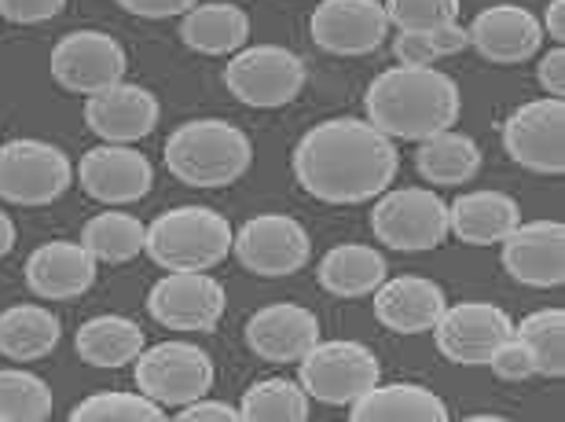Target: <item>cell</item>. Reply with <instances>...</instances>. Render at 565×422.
I'll list each match as a JSON object with an SVG mask.
<instances>
[{
  "label": "cell",
  "mask_w": 565,
  "mask_h": 422,
  "mask_svg": "<svg viewBox=\"0 0 565 422\" xmlns=\"http://www.w3.org/2000/svg\"><path fill=\"white\" fill-rule=\"evenodd\" d=\"M401 155L390 136L364 118H331L312 125L290 155L298 184L327 207H356L393 184Z\"/></svg>",
  "instance_id": "obj_1"
},
{
  "label": "cell",
  "mask_w": 565,
  "mask_h": 422,
  "mask_svg": "<svg viewBox=\"0 0 565 422\" xmlns=\"http://www.w3.org/2000/svg\"><path fill=\"white\" fill-rule=\"evenodd\" d=\"M367 122L390 140H426L445 133L459 122V85L437 66H408L397 63L371 82Z\"/></svg>",
  "instance_id": "obj_2"
},
{
  "label": "cell",
  "mask_w": 565,
  "mask_h": 422,
  "mask_svg": "<svg viewBox=\"0 0 565 422\" xmlns=\"http://www.w3.org/2000/svg\"><path fill=\"white\" fill-rule=\"evenodd\" d=\"M166 166L188 188H228L254 162V147L239 125L221 118H191L166 140Z\"/></svg>",
  "instance_id": "obj_3"
},
{
  "label": "cell",
  "mask_w": 565,
  "mask_h": 422,
  "mask_svg": "<svg viewBox=\"0 0 565 422\" xmlns=\"http://www.w3.org/2000/svg\"><path fill=\"white\" fill-rule=\"evenodd\" d=\"M232 235L217 210L177 207L147 224L143 254L166 272H210L232 254Z\"/></svg>",
  "instance_id": "obj_4"
},
{
  "label": "cell",
  "mask_w": 565,
  "mask_h": 422,
  "mask_svg": "<svg viewBox=\"0 0 565 422\" xmlns=\"http://www.w3.org/2000/svg\"><path fill=\"white\" fill-rule=\"evenodd\" d=\"M298 382L312 401L323 404H353L360 393L382 379L379 357L360 341H316L298 360Z\"/></svg>",
  "instance_id": "obj_5"
},
{
  "label": "cell",
  "mask_w": 565,
  "mask_h": 422,
  "mask_svg": "<svg viewBox=\"0 0 565 422\" xmlns=\"http://www.w3.org/2000/svg\"><path fill=\"white\" fill-rule=\"evenodd\" d=\"M224 85L246 107H287L305 88V63L282 44H254L232 52L224 66Z\"/></svg>",
  "instance_id": "obj_6"
},
{
  "label": "cell",
  "mask_w": 565,
  "mask_h": 422,
  "mask_svg": "<svg viewBox=\"0 0 565 422\" xmlns=\"http://www.w3.org/2000/svg\"><path fill=\"white\" fill-rule=\"evenodd\" d=\"M371 228L379 243L401 254L437 250L448 235V202H440L429 188H397L382 191L371 207Z\"/></svg>",
  "instance_id": "obj_7"
},
{
  "label": "cell",
  "mask_w": 565,
  "mask_h": 422,
  "mask_svg": "<svg viewBox=\"0 0 565 422\" xmlns=\"http://www.w3.org/2000/svg\"><path fill=\"white\" fill-rule=\"evenodd\" d=\"M71 180L74 166L55 144H0V202H8V207H49L71 188Z\"/></svg>",
  "instance_id": "obj_8"
},
{
  "label": "cell",
  "mask_w": 565,
  "mask_h": 422,
  "mask_svg": "<svg viewBox=\"0 0 565 422\" xmlns=\"http://www.w3.org/2000/svg\"><path fill=\"white\" fill-rule=\"evenodd\" d=\"M137 363V390L151 397L162 408H184L210 393L213 360L191 341H158L151 349H140Z\"/></svg>",
  "instance_id": "obj_9"
},
{
  "label": "cell",
  "mask_w": 565,
  "mask_h": 422,
  "mask_svg": "<svg viewBox=\"0 0 565 422\" xmlns=\"http://www.w3.org/2000/svg\"><path fill=\"white\" fill-rule=\"evenodd\" d=\"M232 254L254 276L279 279L309 265L312 239L287 213H257L232 235Z\"/></svg>",
  "instance_id": "obj_10"
},
{
  "label": "cell",
  "mask_w": 565,
  "mask_h": 422,
  "mask_svg": "<svg viewBox=\"0 0 565 422\" xmlns=\"http://www.w3.org/2000/svg\"><path fill=\"white\" fill-rule=\"evenodd\" d=\"M126 49L104 30H74L52 49V77L77 96H96L126 82Z\"/></svg>",
  "instance_id": "obj_11"
},
{
  "label": "cell",
  "mask_w": 565,
  "mask_h": 422,
  "mask_svg": "<svg viewBox=\"0 0 565 422\" xmlns=\"http://www.w3.org/2000/svg\"><path fill=\"white\" fill-rule=\"evenodd\" d=\"M503 147L522 169L544 177L565 173V104L558 96L522 104L503 122Z\"/></svg>",
  "instance_id": "obj_12"
},
{
  "label": "cell",
  "mask_w": 565,
  "mask_h": 422,
  "mask_svg": "<svg viewBox=\"0 0 565 422\" xmlns=\"http://www.w3.org/2000/svg\"><path fill=\"white\" fill-rule=\"evenodd\" d=\"M514 335V324L500 305L492 302H459L445 305V313L434 324L437 352L451 363H467V368H484L492 352Z\"/></svg>",
  "instance_id": "obj_13"
},
{
  "label": "cell",
  "mask_w": 565,
  "mask_h": 422,
  "mask_svg": "<svg viewBox=\"0 0 565 422\" xmlns=\"http://www.w3.org/2000/svg\"><path fill=\"white\" fill-rule=\"evenodd\" d=\"M224 305V287L210 272H166L147 294V313L169 330H213Z\"/></svg>",
  "instance_id": "obj_14"
},
{
  "label": "cell",
  "mask_w": 565,
  "mask_h": 422,
  "mask_svg": "<svg viewBox=\"0 0 565 422\" xmlns=\"http://www.w3.org/2000/svg\"><path fill=\"white\" fill-rule=\"evenodd\" d=\"M77 184L104 207H132L154 184L151 158L129 144H99L77 162Z\"/></svg>",
  "instance_id": "obj_15"
},
{
  "label": "cell",
  "mask_w": 565,
  "mask_h": 422,
  "mask_svg": "<svg viewBox=\"0 0 565 422\" xmlns=\"http://www.w3.org/2000/svg\"><path fill=\"white\" fill-rule=\"evenodd\" d=\"M312 44L327 55H371L390 33L382 0H320L309 19Z\"/></svg>",
  "instance_id": "obj_16"
},
{
  "label": "cell",
  "mask_w": 565,
  "mask_h": 422,
  "mask_svg": "<svg viewBox=\"0 0 565 422\" xmlns=\"http://www.w3.org/2000/svg\"><path fill=\"white\" fill-rule=\"evenodd\" d=\"M503 268L522 287H562L565 283V224L529 221L503 239Z\"/></svg>",
  "instance_id": "obj_17"
},
{
  "label": "cell",
  "mask_w": 565,
  "mask_h": 422,
  "mask_svg": "<svg viewBox=\"0 0 565 422\" xmlns=\"http://www.w3.org/2000/svg\"><path fill=\"white\" fill-rule=\"evenodd\" d=\"M467 38L473 52L489 63H525L533 60L544 44V27L529 8L522 4H492L478 11V19L470 22Z\"/></svg>",
  "instance_id": "obj_18"
},
{
  "label": "cell",
  "mask_w": 565,
  "mask_h": 422,
  "mask_svg": "<svg viewBox=\"0 0 565 422\" xmlns=\"http://www.w3.org/2000/svg\"><path fill=\"white\" fill-rule=\"evenodd\" d=\"M158 114H162V107H158L154 93H147L143 85L118 82L104 93L88 96L85 125L104 144H140L143 136L154 133Z\"/></svg>",
  "instance_id": "obj_19"
},
{
  "label": "cell",
  "mask_w": 565,
  "mask_h": 422,
  "mask_svg": "<svg viewBox=\"0 0 565 422\" xmlns=\"http://www.w3.org/2000/svg\"><path fill=\"white\" fill-rule=\"evenodd\" d=\"M320 341V319L294 302L265 305L246 324V346L268 363H298Z\"/></svg>",
  "instance_id": "obj_20"
},
{
  "label": "cell",
  "mask_w": 565,
  "mask_h": 422,
  "mask_svg": "<svg viewBox=\"0 0 565 422\" xmlns=\"http://www.w3.org/2000/svg\"><path fill=\"white\" fill-rule=\"evenodd\" d=\"M96 283V257L82 243H44L26 261V287L44 302H74Z\"/></svg>",
  "instance_id": "obj_21"
},
{
  "label": "cell",
  "mask_w": 565,
  "mask_h": 422,
  "mask_svg": "<svg viewBox=\"0 0 565 422\" xmlns=\"http://www.w3.org/2000/svg\"><path fill=\"white\" fill-rule=\"evenodd\" d=\"M375 298L379 324L393 335H426L445 313V291L426 276H397L382 279V287L371 294Z\"/></svg>",
  "instance_id": "obj_22"
},
{
  "label": "cell",
  "mask_w": 565,
  "mask_h": 422,
  "mask_svg": "<svg viewBox=\"0 0 565 422\" xmlns=\"http://www.w3.org/2000/svg\"><path fill=\"white\" fill-rule=\"evenodd\" d=\"M522 224V207L503 191H470L448 207V232L470 246H495Z\"/></svg>",
  "instance_id": "obj_23"
},
{
  "label": "cell",
  "mask_w": 565,
  "mask_h": 422,
  "mask_svg": "<svg viewBox=\"0 0 565 422\" xmlns=\"http://www.w3.org/2000/svg\"><path fill=\"white\" fill-rule=\"evenodd\" d=\"M349 419L353 422H445L448 408L445 401L415 382H390L382 386V379L371 386L367 393H360Z\"/></svg>",
  "instance_id": "obj_24"
},
{
  "label": "cell",
  "mask_w": 565,
  "mask_h": 422,
  "mask_svg": "<svg viewBox=\"0 0 565 422\" xmlns=\"http://www.w3.org/2000/svg\"><path fill=\"white\" fill-rule=\"evenodd\" d=\"M386 272L390 265L382 257V250L364 243H342L323 254L320 268H316V279L334 298H367V294H375L382 287Z\"/></svg>",
  "instance_id": "obj_25"
},
{
  "label": "cell",
  "mask_w": 565,
  "mask_h": 422,
  "mask_svg": "<svg viewBox=\"0 0 565 422\" xmlns=\"http://www.w3.org/2000/svg\"><path fill=\"white\" fill-rule=\"evenodd\" d=\"M246 38H250V15L239 4H221V0L195 4L180 22V41L202 55H232L243 49Z\"/></svg>",
  "instance_id": "obj_26"
},
{
  "label": "cell",
  "mask_w": 565,
  "mask_h": 422,
  "mask_svg": "<svg viewBox=\"0 0 565 422\" xmlns=\"http://www.w3.org/2000/svg\"><path fill=\"white\" fill-rule=\"evenodd\" d=\"M77 357H82L88 368H126L140 357L143 349V330L140 324H132L129 316H93L88 324L77 327Z\"/></svg>",
  "instance_id": "obj_27"
},
{
  "label": "cell",
  "mask_w": 565,
  "mask_h": 422,
  "mask_svg": "<svg viewBox=\"0 0 565 422\" xmlns=\"http://www.w3.org/2000/svg\"><path fill=\"white\" fill-rule=\"evenodd\" d=\"M415 169H419V177L434 188L467 184V180L481 169V147L456 129L434 133V136H426V140H419Z\"/></svg>",
  "instance_id": "obj_28"
},
{
  "label": "cell",
  "mask_w": 565,
  "mask_h": 422,
  "mask_svg": "<svg viewBox=\"0 0 565 422\" xmlns=\"http://www.w3.org/2000/svg\"><path fill=\"white\" fill-rule=\"evenodd\" d=\"M63 327L41 305H11L0 313V352L15 363L41 360L60 346Z\"/></svg>",
  "instance_id": "obj_29"
},
{
  "label": "cell",
  "mask_w": 565,
  "mask_h": 422,
  "mask_svg": "<svg viewBox=\"0 0 565 422\" xmlns=\"http://www.w3.org/2000/svg\"><path fill=\"white\" fill-rule=\"evenodd\" d=\"M143 239H147V228L140 217L121 213V210H104V213L88 217L77 243L96 261H104V265H129L132 257L143 254Z\"/></svg>",
  "instance_id": "obj_30"
},
{
  "label": "cell",
  "mask_w": 565,
  "mask_h": 422,
  "mask_svg": "<svg viewBox=\"0 0 565 422\" xmlns=\"http://www.w3.org/2000/svg\"><path fill=\"white\" fill-rule=\"evenodd\" d=\"M514 338L529 349L536 374L562 379L565 374V313L562 309L529 313L522 324H514Z\"/></svg>",
  "instance_id": "obj_31"
},
{
  "label": "cell",
  "mask_w": 565,
  "mask_h": 422,
  "mask_svg": "<svg viewBox=\"0 0 565 422\" xmlns=\"http://www.w3.org/2000/svg\"><path fill=\"white\" fill-rule=\"evenodd\" d=\"M239 419L243 422H305L309 419V393L301 390V382L265 379L243 393Z\"/></svg>",
  "instance_id": "obj_32"
},
{
  "label": "cell",
  "mask_w": 565,
  "mask_h": 422,
  "mask_svg": "<svg viewBox=\"0 0 565 422\" xmlns=\"http://www.w3.org/2000/svg\"><path fill=\"white\" fill-rule=\"evenodd\" d=\"M52 419L49 382L30 371H0V422H44Z\"/></svg>",
  "instance_id": "obj_33"
},
{
  "label": "cell",
  "mask_w": 565,
  "mask_h": 422,
  "mask_svg": "<svg viewBox=\"0 0 565 422\" xmlns=\"http://www.w3.org/2000/svg\"><path fill=\"white\" fill-rule=\"evenodd\" d=\"M74 422H162V404H154L143 393H93L71 412Z\"/></svg>",
  "instance_id": "obj_34"
},
{
  "label": "cell",
  "mask_w": 565,
  "mask_h": 422,
  "mask_svg": "<svg viewBox=\"0 0 565 422\" xmlns=\"http://www.w3.org/2000/svg\"><path fill=\"white\" fill-rule=\"evenodd\" d=\"M386 19L401 33H429L459 22V0H386Z\"/></svg>",
  "instance_id": "obj_35"
},
{
  "label": "cell",
  "mask_w": 565,
  "mask_h": 422,
  "mask_svg": "<svg viewBox=\"0 0 565 422\" xmlns=\"http://www.w3.org/2000/svg\"><path fill=\"white\" fill-rule=\"evenodd\" d=\"M484 368H492L495 379H503V382H525L529 374H536L533 357H529V349H525L514 335L507 338L503 346L492 352V360L484 363Z\"/></svg>",
  "instance_id": "obj_36"
},
{
  "label": "cell",
  "mask_w": 565,
  "mask_h": 422,
  "mask_svg": "<svg viewBox=\"0 0 565 422\" xmlns=\"http://www.w3.org/2000/svg\"><path fill=\"white\" fill-rule=\"evenodd\" d=\"M63 4H66V0H0V19L33 27V22L55 19L63 11Z\"/></svg>",
  "instance_id": "obj_37"
},
{
  "label": "cell",
  "mask_w": 565,
  "mask_h": 422,
  "mask_svg": "<svg viewBox=\"0 0 565 422\" xmlns=\"http://www.w3.org/2000/svg\"><path fill=\"white\" fill-rule=\"evenodd\" d=\"M393 52H397V60L408 66H434L440 60V52L429 33H401V38L393 41Z\"/></svg>",
  "instance_id": "obj_38"
},
{
  "label": "cell",
  "mask_w": 565,
  "mask_h": 422,
  "mask_svg": "<svg viewBox=\"0 0 565 422\" xmlns=\"http://www.w3.org/2000/svg\"><path fill=\"white\" fill-rule=\"evenodd\" d=\"M202 0H118V8H126L129 15H140V19H173V15H184Z\"/></svg>",
  "instance_id": "obj_39"
},
{
  "label": "cell",
  "mask_w": 565,
  "mask_h": 422,
  "mask_svg": "<svg viewBox=\"0 0 565 422\" xmlns=\"http://www.w3.org/2000/svg\"><path fill=\"white\" fill-rule=\"evenodd\" d=\"M177 419L180 422H239V408H232V404H224V401H206V397H199V401L177 408Z\"/></svg>",
  "instance_id": "obj_40"
},
{
  "label": "cell",
  "mask_w": 565,
  "mask_h": 422,
  "mask_svg": "<svg viewBox=\"0 0 565 422\" xmlns=\"http://www.w3.org/2000/svg\"><path fill=\"white\" fill-rule=\"evenodd\" d=\"M536 77H540V85H544V93L547 96H565V49L558 44V49H551L544 60H540V71H536Z\"/></svg>",
  "instance_id": "obj_41"
},
{
  "label": "cell",
  "mask_w": 565,
  "mask_h": 422,
  "mask_svg": "<svg viewBox=\"0 0 565 422\" xmlns=\"http://www.w3.org/2000/svg\"><path fill=\"white\" fill-rule=\"evenodd\" d=\"M429 38H434L437 52H440V60H445V55L462 52V49L470 44L467 27H459V22H448V27H440V30H429Z\"/></svg>",
  "instance_id": "obj_42"
},
{
  "label": "cell",
  "mask_w": 565,
  "mask_h": 422,
  "mask_svg": "<svg viewBox=\"0 0 565 422\" xmlns=\"http://www.w3.org/2000/svg\"><path fill=\"white\" fill-rule=\"evenodd\" d=\"M544 33L547 38H555L558 44L565 41V0H547V11H544Z\"/></svg>",
  "instance_id": "obj_43"
},
{
  "label": "cell",
  "mask_w": 565,
  "mask_h": 422,
  "mask_svg": "<svg viewBox=\"0 0 565 422\" xmlns=\"http://www.w3.org/2000/svg\"><path fill=\"white\" fill-rule=\"evenodd\" d=\"M11 246H15V221L0 210V257H8Z\"/></svg>",
  "instance_id": "obj_44"
},
{
  "label": "cell",
  "mask_w": 565,
  "mask_h": 422,
  "mask_svg": "<svg viewBox=\"0 0 565 422\" xmlns=\"http://www.w3.org/2000/svg\"><path fill=\"white\" fill-rule=\"evenodd\" d=\"M470 422H503L500 415H470Z\"/></svg>",
  "instance_id": "obj_45"
}]
</instances>
